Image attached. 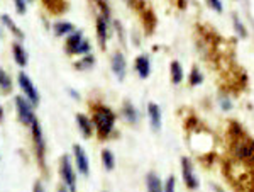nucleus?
<instances>
[{
  "instance_id": "nucleus-12",
  "label": "nucleus",
  "mask_w": 254,
  "mask_h": 192,
  "mask_svg": "<svg viewBox=\"0 0 254 192\" xmlns=\"http://www.w3.org/2000/svg\"><path fill=\"white\" fill-rule=\"evenodd\" d=\"M147 114H149L151 128L154 131H159V128H161V109H159V105L154 104V102H149L147 104Z\"/></svg>"
},
{
  "instance_id": "nucleus-7",
  "label": "nucleus",
  "mask_w": 254,
  "mask_h": 192,
  "mask_svg": "<svg viewBox=\"0 0 254 192\" xmlns=\"http://www.w3.org/2000/svg\"><path fill=\"white\" fill-rule=\"evenodd\" d=\"M182 175H183V182H185L188 189L191 191L198 189V179H196V175L193 172V165H191L190 158L187 157L182 158Z\"/></svg>"
},
{
  "instance_id": "nucleus-10",
  "label": "nucleus",
  "mask_w": 254,
  "mask_h": 192,
  "mask_svg": "<svg viewBox=\"0 0 254 192\" xmlns=\"http://www.w3.org/2000/svg\"><path fill=\"white\" fill-rule=\"evenodd\" d=\"M97 38H98L100 48L105 50V44H107V38H109V24H107V19L102 17V15L97 17Z\"/></svg>"
},
{
  "instance_id": "nucleus-14",
  "label": "nucleus",
  "mask_w": 254,
  "mask_h": 192,
  "mask_svg": "<svg viewBox=\"0 0 254 192\" xmlns=\"http://www.w3.org/2000/svg\"><path fill=\"white\" fill-rule=\"evenodd\" d=\"M146 189L147 192H165V186L161 184V179H159L158 174L149 172L146 175Z\"/></svg>"
},
{
  "instance_id": "nucleus-20",
  "label": "nucleus",
  "mask_w": 254,
  "mask_h": 192,
  "mask_svg": "<svg viewBox=\"0 0 254 192\" xmlns=\"http://www.w3.org/2000/svg\"><path fill=\"white\" fill-rule=\"evenodd\" d=\"M2 22H3V26H5L7 29H9L12 34L15 36V38H17V39H24V32L20 31L17 24H15L14 20L9 17V14H2Z\"/></svg>"
},
{
  "instance_id": "nucleus-8",
  "label": "nucleus",
  "mask_w": 254,
  "mask_h": 192,
  "mask_svg": "<svg viewBox=\"0 0 254 192\" xmlns=\"http://www.w3.org/2000/svg\"><path fill=\"white\" fill-rule=\"evenodd\" d=\"M73 153H75V163H76V169H78V174L87 177L90 172V162H88V157H87V153H85L83 146L73 145Z\"/></svg>"
},
{
  "instance_id": "nucleus-32",
  "label": "nucleus",
  "mask_w": 254,
  "mask_h": 192,
  "mask_svg": "<svg viewBox=\"0 0 254 192\" xmlns=\"http://www.w3.org/2000/svg\"><path fill=\"white\" fill-rule=\"evenodd\" d=\"M176 189V179L171 175V177H168V181L165 184V192H175Z\"/></svg>"
},
{
  "instance_id": "nucleus-18",
  "label": "nucleus",
  "mask_w": 254,
  "mask_h": 192,
  "mask_svg": "<svg viewBox=\"0 0 254 192\" xmlns=\"http://www.w3.org/2000/svg\"><path fill=\"white\" fill-rule=\"evenodd\" d=\"M12 55H14L15 63H17L20 68L26 67L27 61H29V58H27V53H26V50H24V48L20 46L19 43H14V44H12Z\"/></svg>"
},
{
  "instance_id": "nucleus-22",
  "label": "nucleus",
  "mask_w": 254,
  "mask_h": 192,
  "mask_svg": "<svg viewBox=\"0 0 254 192\" xmlns=\"http://www.w3.org/2000/svg\"><path fill=\"white\" fill-rule=\"evenodd\" d=\"M102 163H104L105 170H114V167H116V157H114V153L110 152V150H102Z\"/></svg>"
},
{
  "instance_id": "nucleus-16",
  "label": "nucleus",
  "mask_w": 254,
  "mask_h": 192,
  "mask_svg": "<svg viewBox=\"0 0 254 192\" xmlns=\"http://www.w3.org/2000/svg\"><path fill=\"white\" fill-rule=\"evenodd\" d=\"M136 70L139 73V77L141 79H147L149 77V73H151V61L149 58H147L146 55H141V56H137L136 58Z\"/></svg>"
},
{
  "instance_id": "nucleus-9",
  "label": "nucleus",
  "mask_w": 254,
  "mask_h": 192,
  "mask_svg": "<svg viewBox=\"0 0 254 192\" xmlns=\"http://www.w3.org/2000/svg\"><path fill=\"white\" fill-rule=\"evenodd\" d=\"M110 67H112V72L114 75L117 77L119 80H124L126 79V68H127V63H126V58L122 53H116L112 56V61H110Z\"/></svg>"
},
{
  "instance_id": "nucleus-3",
  "label": "nucleus",
  "mask_w": 254,
  "mask_h": 192,
  "mask_svg": "<svg viewBox=\"0 0 254 192\" xmlns=\"http://www.w3.org/2000/svg\"><path fill=\"white\" fill-rule=\"evenodd\" d=\"M31 133H32V143H34V150H36V158H38L39 165L46 167V141L43 136V128H41L39 121H34L31 126Z\"/></svg>"
},
{
  "instance_id": "nucleus-26",
  "label": "nucleus",
  "mask_w": 254,
  "mask_h": 192,
  "mask_svg": "<svg viewBox=\"0 0 254 192\" xmlns=\"http://www.w3.org/2000/svg\"><path fill=\"white\" fill-rule=\"evenodd\" d=\"M243 134H244V131H243V128H241L239 122L232 121L231 124H229V138H231V140H236V138L243 136Z\"/></svg>"
},
{
  "instance_id": "nucleus-36",
  "label": "nucleus",
  "mask_w": 254,
  "mask_h": 192,
  "mask_svg": "<svg viewBox=\"0 0 254 192\" xmlns=\"http://www.w3.org/2000/svg\"><path fill=\"white\" fill-rule=\"evenodd\" d=\"M32 192H46V191H44L43 184H41L39 181H36L34 186H32Z\"/></svg>"
},
{
  "instance_id": "nucleus-38",
  "label": "nucleus",
  "mask_w": 254,
  "mask_h": 192,
  "mask_svg": "<svg viewBox=\"0 0 254 192\" xmlns=\"http://www.w3.org/2000/svg\"><path fill=\"white\" fill-rule=\"evenodd\" d=\"M212 187H214V191H215V192H224L219 186H212Z\"/></svg>"
},
{
  "instance_id": "nucleus-6",
  "label": "nucleus",
  "mask_w": 254,
  "mask_h": 192,
  "mask_svg": "<svg viewBox=\"0 0 254 192\" xmlns=\"http://www.w3.org/2000/svg\"><path fill=\"white\" fill-rule=\"evenodd\" d=\"M17 80H19V87L22 89V92H24V97H26L32 105H38L39 100H41L39 92L36 91V87H34V84H32V80L29 79V75L24 73V72H20Z\"/></svg>"
},
{
  "instance_id": "nucleus-39",
  "label": "nucleus",
  "mask_w": 254,
  "mask_h": 192,
  "mask_svg": "<svg viewBox=\"0 0 254 192\" xmlns=\"http://www.w3.org/2000/svg\"><path fill=\"white\" fill-rule=\"evenodd\" d=\"M3 119V111H2V105H0V121Z\"/></svg>"
},
{
  "instance_id": "nucleus-34",
  "label": "nucleus",
  "mask_w": 254,
  "mask_h": 192,
  "mask_svg": "<svg viewBox=\"0 0 254 192\" xmlns=\"http://www.w3.org/2000/svg\"><path fill=\"white\" fill-rule=\"evenodd\" d=\"M207 3L212 7L215 12H222V2L220 0H207Z\"/></svg>"
},
{
  "instance_id": "nucleus-35",
  "label": "nucleus",
  "mask_w": 254,
  "mask_h": 192,
  "mask_svg": "<svg viewBox=\"0 0 254 192\" xmlns=\"http://www.w3.org/2000/svg\"><path fill=\"white\" fill-rule=\"evenodd\" d=\"M220 105H222L224 111H229V109L232 107V102L229 99H225V97H222V99H220Z\"/></svg>"
},
{
  "instance_id": "nucleus-13",
  "label": "nucleus",
  "mask_w": 254,
  "mask_h": 192,
  "mask_svg": "<svg viewBox=\"0 0 254 192\" xmlns=\"http://www.w3.org/2000/svg\"><path fill=\"white\" fill-rule=\"evenodd\" d=\"M43 5L51 12L53 15H61L66 10V0H41Z\"/></svg>"
},
{
  "instance_id": "nucleus-33",
  "label": "nucleus",
  "mask_w": 254,
  "mask_h": 192,
  "mask_svg": "<svg viewBox=\"0 0 254 192\" xmlns=\"http://www.w3.org/2000/svg\"><path fill=\"white\" fill-rule=\"evenodd\" d=\"M76 55H90V43L87 39L81 41V44L78 48V53H76Z\"/></svg>"
},
{
  "instance_id": "nucleus-17",
  "label": "nucleus",
  "mask_w": 254,
  "mask_h": 192,
  "mask_svg": "<svg viewBox=\"0 0 254 192\" xmlns=\"http://www.w3.org/2000/svg\"><path fill=\"white\" fill-rule=\"evenodd\" d=\"M122 116H124V119L127 122H130V124H136L139 121V114L130 100H124V104H122Z\"/></svg>"
},
{
  "instance_id": "nucleus-19",
  "label": "nucleus",
  "mask_w": 254,
  "mask_h": 192,
  "mask_svg": "<svg viewBox=\"0 0 254 192\" xmlns=\"http://www.w3.org/2000/svg\"><path fill=\"white\" fill-rule=\"evenodd\" d=\"M53 32L56 36H69L71 32H75V26L68 20H60L53 26Z\"/></svg>"
},
{
  "instance_id": "nucleus-5",
  "label": "nucleus",
  "mask_w": 254,
  "mask_h": 192,
  "mask_svg": "<svg viewBox=\"0 0 254 192\" xmlns=\"http://www.w3.org/2000/svg\"><path fill=\"white\" fill-rule=\"evenodd\" d=\"M60 172H61V179H63V182H64V187H66L69 192H76V174H75V170H73L71 160H69L68 155L61 157Z\"/></svg>"
},
{
  "instance_id": "nucleus-43",
  "label": "nucleus",
  "mask_w": 254,
  "mask_h": 192,
  "mask_svg": "<svg viewBox=\"0 0 254 192\" xmlns=\"http://www.w3.org/2000/svg\"><path fill=\"white\" fill-rule=\"evenodd\" d=\"M0 158H2V157H0Z\"/></svg>"
},
{
  "instance_id": "nucleus-15",
  "label": "nucleus",
  "mask_w": 254,
  "mask_h": 192,
  "mask_svg": "<svg viewBox=\"0 0 254 192\" xmlns=\"http://www.w3.org/2000/svg\"><path fill=\"white\" fill-rule=\"evenodd\" d=\"M76 124L78 129L83 134V138H90L93 133V121H90L85 114H76Z\"/></svg>"
},
{
  "instance_id": "nucleus-31",
  "label": "nucleus",
  "mask_w": 254,
  "mask_h": 192,
  "mask_svg": "<svg viewBox=\"0 0 254 192\" xmlns=\"http://www.w3.org/2000/svg\"><path fill=\"white\" fill-rule=\"evenodd\" d=\"M234 27H236V31H237V34L241 36V38H246L248 36V32H246V27L243 26V22H239V19L234 15Z\"/></svg>"
},
{
  "instance_id": "nucleus-27",
  "label": "nucleus",
  "mask_w": 254,
  "mask_h": 192,
  "mask_svg": "<svg viewBox=\"0 0 254 192\" xmlns=\"http://www.w3.org/2000/svg\"><path fill=\"white\" fill-rule=\"evenodd\" d=\"M144 26H146L147 32H153L154 26H156V17H154V14L151 10L144 12Z\"/></svg>"
},
{
  "instance_id": "nucleus-2",
  "label": "nucleus",
  "mask_w": 254,
  "mask_h": 192,
  "mask_svg": "<svg viewBox=\"0 0 254 192\" xmlns=\"http://www.w3.org/2000/svg\"><path fill=\"white\" fill-rule=\"evenodd\" d=\"M231 152L232 155L241 160L246 165H254V140L249 136H243L236 138V140H231Z\"/></svg>"
},
{
  "instance_id": "nucleus-1",
  "label": "nucleus",
  "mask_w": 254,
  "mask_h": 192,
  "mask_svg": "<svg viewBox=\"0 0 254 192\" xmlns=\"http://www.w3.org/2000/svg\"><path fill=\"white\" fill-rule=\"evenodd\" d=\"M114 124H116V114L112 112V109L105 105H93V126L97 128L100 140H105L112 133Z\"/></svg>"
},
{
  "instance_id": "nucleus-30",
  "label": "nucleus",
  "mask_w": 254,
  "mask_h": 192,
  "mask_svg": "<svg viewBox=\"0 0 254 192\" xmlns=\"http://www.w3.org/2000/svg\"><path fill=\"white\" fill-rule=\"evenodd\" d=\"M14 5H15V12L20 15H24L27 12V0H14Z\"/></svg>"
},
{
  "instance_id": "nucleus-42",
  "label": "nucleus",
  "mask_w": 254,
  "mask_h": 192,
  "mask_svg": "<svg viewBox=\"0 0 254 192\" xmlns=\"http://www.w3.org/2000/svg\"><path fill=\"white\" fill-rule=\"evenodd\" d=\"M27 2H32V0H27Z\"/></svg>"
},
{
  "instance_id": "nucleus-28",
  "label": "nucleus",
  "mask_w": 254,
  "mask_h": 192,
  "mask_svg": "<svg viewBox=\"0 0 254 192\" xmlns=\"http://www.w3.org/2000/svg\"><path fill=\"white\" fill-rule=\"evenodd\" d=\"M203 82V75L200 73V70L196 67L191 68V73H190V85H193V87H196V85H200Z\"/></svg>"
},
{
  "instance_id": "nucleus-21",
  "label": "nucleus",
  "mask_w": 254,
  "mask_h": 192,
  "mask_svg": "<svg viewBox=\"0 0 254 192\" xmlns=\"http://www.w3.org/2000/svg\"><path fill=\"white\" fill-rule=\"evenodd\" d=\"M170 73H171V82H173L175 85L182 84V80H183V68H182V65H180L178 61H173V63L170 65Z\"/></svg>"
},
{
  "instance_id": "nucleus-23",
  "label": "nucleus",
  "mask_w": 254,
  "mask_h": 192,
  "mask_svg": "<svg viewBox=\"0 0 254 192\" xmlns=\"http://www.w3.org/2000/svg\"><path fill=\"white\" fill-rule=\"evenodd\" d=\"M0 91L2 92H10L12 91V80L9 77V73L0 67Z\"/></svg>"
},
{
  "instance_id": "nucleus-29",
  "label": "nucleus",
  "mask_w": 254,
  "mask_h": 192,
  "mask_svg": "<svg viewBox=\"0 0 254 192\" xmlns=\"http://www.w3.org/2000/svg\"><path fill=\"white\" fill-rule=\"evenodd\" d=\"M95 2H97L98 9H100V12H102V17L109 19V15H110V9H109L107 0H95Z\"/></svg>"
},
{
  "instance_id": "nucleus-40",
  "label": "nucleus",
  "mask_w": 254,
  "mask_h": 192,
  "mask_svg": "<svg viewBox=\"0 0 254 192\" xmlns=\"http://www.w3.org/2000/svg\"><path fill=\"white\" fill-rule=\"evenodd\" d=\"M58 192H68V189H66V187H60Z\"/></svg>"
},
{
  "instance_id": "nucleus-41",
  "label": "nucleus",
  "mask_w": 254,
  "mask_h": 192,
  "mask_svg": "<svg viewBox=\"0 0 254 192\" xmlns=\"http://www.w3.org/2000/svg\"><path fill=\"white\" fill-rule=\"evenodd\" d=\"M0 38H2V29H0Z\"/></svg>"
},
{
  "instance_id": "nucleus-25",
  "label": "nucleus",
  "mask_w": 254,
  "mask_h": 192,
  "mask_svg": "<svg viewBox=\"0 0 254 192\" xmlns=\"http://www.w3.org/2000/svg\"><path fill=\"white\" fill-rule=\"evenodd\" d=\"M241 181H243L241 187H243L246 192H254V170L253 172H249L248 175H243Z\"/></svg>"
},
{
  "instance_id": "nucleus-37",
  "label": "nucleus",
  "mask_w": 254,
  "mask_h": 192,
  "mask_svg": "<svg viewBox=\"0 0 254 192\" xmlns=\"http://www.w3.org/2000/svg\"><path fill=\"white\" fill-rule=\"evenodd\" d=\"M69 94L73 96V99H80V94H76L75 91H71V89H69Z\"/></svg>"
},
{
  "instance_id": "nucleus-11",
  "label": "nucleus",
  "mask_w": 254,
  "mask_h": 192,
  "mask_svg": "<svg viewBox=\"0 0 254 192\" xmlns=\"http://www.w3.org/2000/svg\"><path fill=\"white\" fill-rule=\"evenodd\" d=\"M81 41H83V34H81V31H75L68 36L66 43H64V48H66L68 55H76V53H78Z\"/></svg>"
},
{
  "instance_id": "nucleus-24",
  "label": "nucleus",
  "mask_w": 254,
  "mask_h": 192,
  "mask_svg": "<svg viewBox=\"0 0 254 192\" xmlns=\"http://www.w3.org/2000/svg\"><path fill=\"white\" fill-rule=\"evenodd\" d=\"M93 65H95V56L93 55H85L83 58H81L78 63L75 65L76 70H88V68H92Z\"/></svg>"
},
{
  "instance_id": "nucleus-4",
  "label": "nucleus",
  "mask_w": 254,
  "mask_h": 192,
  "mask_svg": "<svg viewBox=\"0 0 254 192\" xmlns=\"http://www.w3.org/2000/svg\"><path fill=\"white\" fill-rule=\"evenodd\" d=\"M15 109H17V116L24 126H32V122L38 121L36 119L34 111H32V104L26 97H22V96L15 97Z\"/></svg>"
}]
</instances>
